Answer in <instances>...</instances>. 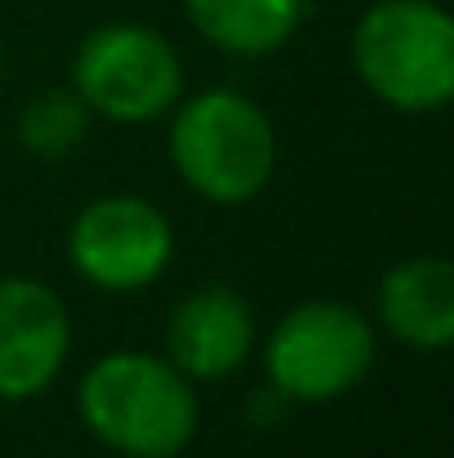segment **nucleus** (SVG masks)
<instances>
[{"label": "nucleus", "mask_w": 454, "mask_h": 458, "mask_svg": "<svg viewBox=\"0 0 454 458\" xmlns=\"http://www.w3.org/2000/svg\"><path fill=\"white\" fill-rule=\"evenodd\" d=\"M76 410L121 458H178L201 423L196 383L165 352H107L85 369Z\"/></svg>", "instance_id": "nucleus-1"}, {"label": "nucleus", "mask_w": 454, "mask_h": 458, "mask_svg": "<svg viewBox=\"0 0 454 458\" xmlns=\"http://www.w3.org/2000/svg\"><path fill=\"white\" fill-rule=\"evenodd\" d=\"M352 67L392 112L428 116L454 98V18L437 0H374L352 27Z\"/></svg>", "instance_id": "nucleus-3"}, {"label": "nucleus", "mask_w": 454, "mask_h": 458, "mask_svg": "<svg viewBox=\"0 0 454 458\" xmlns=\"http://www.w3.org/2000/svg\"><path fill=\"white\" fill-rule=\"evenodd\" d=\"M90 121H94V112L85 107V98L72 85L67 89H40L18 112V143L40 160H67L90 139Z\"/></svg>", "instance_id": "nucleus-11"}, {"label": "nucleus", "mask_w": 454, "mask_h": 458, "mask_svg": "<svg viewBox=\"0 0 454 458\" xmlns=\"http://www.w3.org/2000/svg\"><path fill=\"white\" fill-rule=\"evenodd\" d=\"M379 325L415 347V352H446L454 343V267L441 254H415L383 272L374 290Z\"/></svg>", "instance_id": "nucleus-9"}, {"label": "nucleus", "mask_w": 454, "mask_h": 458, "mask_svg": "<svg viewBox=\"0 0 454 458\" xmlns=\"http://www.w3.org/2000/svg\"><path fill=\"white\" fill-rule=\"evenodd\" d=\"M72 352V316L45 281H0V401H31L54 387Z\"/></svg>", "instance_id": "nucleus-7"}, {"label": "nucleus", "mask_w": 454, "mask_h": 458, "mask_svg": "<svg viewBox=\"0 0 454 458\" xmlns=\"http://www.w3.org/2000/svg\"><path fill=\"white\" fill-rule=\"evenodd\" d=\"M72 89L103 121L148 125L183 98V58L174 40L148 22H103L76 45Z\"/></svg>", "instance_id": "nucleus-5"}, {"label": "nucleus", "mask_w": 454, "mask_h": 458, "mask_svg": "<svg viewBox=\"0 0 454 458\" xmlns=\"http://www.w3.org/2000/svg\"><path fill=\"white\" fill-rule=\"evenodd\" d=\"M169 165L210 205H245L268 191L277 174V125L241 89H201L174 103Z\"/></svg>", "instance_id": "nucleus-2"}, {"label": "nucleus", "mask_w": 454, "mask_h": 458, "mask_svg": "<svg viewBox=\"0 0 454 458\" xmlns=\"http://www.w3.org/2000/svg\"><path fill=\"white\" fill-rule=\"evenodd\" d=\"M183 13L214 49L263 58L295 40L307 0H183Z\"/></svg>", "instance_id": "nucleus-10"}, {"label": "nucleus", "mask_w": 454, "mask_h": 458, "mask_svg": "<svg viewBox=\"0 0 454 458\" xmlns=\"http://www.w3.org/2000/svg\"><path fill=\"white\" fill-rule=\"evenodd\" d=\"M374 352L379 338L370 316L343 299H307L263 338V374L290 405H325L365 383Z\"/></svg>", "instance_id": "nucleus-4"}, {"label": "nucleus", "mask_w": 454, "mask_h": 458, "mask_svg": "<svg viewBox=\"0 0 454 458\" xmlns=\"http://www.w3.org/2000/svg\"><path fill=\"white\" fill-rule=\"evenodd\" d=\"M259 343L254 307L232 285H196L165 320V356L192 383L232 378Z\"/></svg>", "instance_id": "nucleus-8"}, {"label": "nucleus", "mask_w": 454, "mask_h": 458, "mask_svg": "<svg viewBox=\"0 0 454 458\" xmlns=\"http://www.w3.org/2000/svg\"><path fill=\"white\" fill-rule=\"evenodd\" d=\"M0 81H4V49H0Z\"/></svg>", "instance_id": "nucleus-12"}, {"label": "nucleus", "mask_w": 454, "mask_h": 458, "mask_svg": "<svg viewBox=\"0 0 454 458\" xmlns=\"http://www.w3.org/2000/svg\"><path fill=\"white\" fill-rule=\"evenodd\" d=\"M76 276L107 294H134L165 276L174 259V223L148 196L112 191L90 200L67 232Z\"/></svg>", "instance_id": "nucleus-6"}]
</instances>
